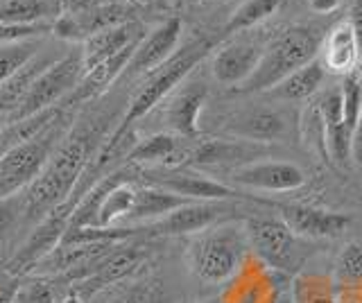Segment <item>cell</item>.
Segmentation results:
<instances>
[{
  "mask_svg": "<svg viewBox=\"0 0 362 303\" xmlns=\"http://www.w3.org/2000/svg\"><path fill=\"white\" fill-rule=\"evenodd\" d=\"M98 133L93 127H77L68 131L59 148L50 156L43 172L34 179L32 186L23 193L25 197V220L32 229L41 218H45L52 208L71 199L75 188L82 182L95 152Z\"/></svg>",
  "mask_w": 362,
  "mask_h": 303,
  "instance_id": "6da1fadb",
  "label": "cell"
},
{
  "mask_svg": "<svg viewBox=\"0 0 362 303\" xmlns=\"http://www.w3.org/2000/svg\"><path fill=\"white\" fill-rule=\"evenodd\" d=\"M247 249L245 224L226 220L195 235L188 246V263L192 274L204 283H224L243 267Z\"/></svg>",
  "mask_w": 362,
  "mask_h": 303,
  "instance_id": "7a4b0ae2",
  "label": "cell"
},
{
  "mask_svg": "<svg viewBox=\"0 0 362 303\" xmlns=\"http://www.w3.org/2000/svg\"><path fill=\"white\" fill-rule=\"evenodd\" d=\"M322 48L320 37L310 28H288L286 32L269 43L263 50V57L258 61V69L249 80L235 88L238 93H267L288 75L299 71L301 66L317 59Z\"/></svg>",
  "mask_w": 362,
  "mask_h": 303,
  "instance_id": "3957f363",
  "label": "cell"
},
{
  "mask_svg": "<svg viewBox=\"0 0 362 303\" xmlns=\"http://www.w3.org/2000/svg\"><path fill=\"white\" fill-rule=\"evenodd\" d=\"M71 111L73 107L59 120H54L48 129H43L39 136L0 154V199L25 193L34 179L43 172L54 150L59 148L64 136L71 131L68 129L73 120Z\"/></svg>",
  "mask_w": 362,
  "mask_h": 303,
  "instance_id": "277c9868",
  "label": "cell"
},
{
  "mask_svg": "<svg viewBox=\"0 0 362 303\" xmlns=\"http://www.w3.org/2000/svg\"><path fill=\"white\" fill-rule=\"evenodd\" d=\"M84 77V61H82V50L68 52L62 59H54L48 69H45L34 84L30 86L28 95L23 97V102L18 109L9 116V122H18L23 118L43 114V111L54 109L64 105L68 97L75 93V88L79 86ZM3 125V127H5Z\"/></svg>",
  "mask_w": 362,
  "mask_h": 303,
  "instance_id": "5b68a950",
  "label": "cell"
},
{
  "mask_svg": "<svg viewBox=\"0 0 362 303\" xmlns=\"http://www.w3.org/2000/svg\"><path fill=\"white\" fill-rule=\"evenodd\" d=\"M245 231L249 246L269 269L281 274H294L301 267L305 249L299 235L281 218H247Z\"/></svg>",
  "mask_w": 362,
  "mask_h": 303,
  "instance_id": "8992f818",
  "label": "cell"
},
{
  "mask_svg": "<svg viewBox=\"0 0 362 303\" xmlns=\"http://www.w3.org/2000/svg\"><path fill=\"white\" fill-rule=\"evenodd\" d=\"M75 201L66 199L64 204L52 208L48 215L41 218L34 227L25 233V238L21 240L16 254L11 256V261L5 265V272L11 276H28L30 269L37 265L41 258H45L50 251L64 242V235L71 227V218L75 210Z\"/></svg>",
  "mask_w": 362,
  "mask_h": 303,
  "instance_id": "52a82bcc",
  "label": "cell"
},
{
  "mask_svg": "<svg viewBox=\"0 0 362 303\" xmlns=\"http://www.w3.org/2000/svg\"><path fill=\"white\" fill-rule=\"evenodd\" d=\"M233 208L226 201H188L186 206L152 224H143L145 238H170V235H197L220 222L231 220Z\"/></svg>",
  "mask_w": 362,
  "mask_h": 303,
  "instance_id": "ba28073f",
  "label": "cell"
},
{
  "mask_svg": "<svg viewBox=\"0 0 362 303\" xmlns=\"http://www.w3.org/2000/svg\"><path fill=\"white\" fill-rule=\"evenodd\" d=\"M147 256H150V249H147L145 244L118 242L105 258H100V261L93 265V272H90L84 280H79L75 292L82 295L84 299L98 297L100 292H105L113 285L122 283L124 278L134 276L147 261Z\"/></svg>",
  "mask_w": 362,
  "mask_h": 303,
  "instance_id": "9c48e42d",
  "label": "cell"
},
{
  "mask_svg": "<svg viewBox=\"0 0 362 303\" xmlns=\"http://www.w3.org/2000/svg\"><path fill=\"white\" fill-rule=\"evenodd\" d=\"M181 30H184V23H181L179 16H170L161 25H156L150 35H145L139 41V46L134 48V54L122 77L136 80V77H147L156 69H161V66L168 59H173V54L177 52Z\"/></svg>",
  "mask_w": 362,
  "mask_h": 303,
  "instance_id": "30bf717a",
  "label": "cell"
},
{
  "mask_svg": "<svg viewBox=\"0 0 362 303\" xmlns=\"http://www.w3.org/2000/svg\"><path fill=\"white\" fill-rule=\"evenodd\" d=\"M209 88L202 80L192 77V80H184L173 93L168 95L163 120L168 129L177 133L184 141H195L202 136L199 129V114L204 105H206Z\"/></svg>",
  "mask_w": 362,
  "mask_h": 303,
  "instance_id": "8fae6325",
  "label": "cell"
},
{
  "mask_svg": "<svg viewBox=\"0 0 362 303\" xmlns=\"http://www.w3.org/2000/svg\"><path fill=\"white\" fill-rule=\"evenodd\" d=\"M145 184L158 186L170 190L179 197H186L190 201H229V199H245V195L235 186L215 182L211 177H202L197 172L188 170H168V172H145Z\"/></svg>",
  "mask_w": 362,
  "mask_h": 303,
  "instance_id": "7c38bea8",
  "label": "cell"
},
{
  "mask_svg": "<svg viewBox=\"0 0 362 303\" xmlns=\"http://www.w3.org/2000/svg\"><path fill=\"white\" fill-rule=\"evenodd\" d=\"M235 186L263 193H290L305 184V174L290 161H252L233 170Z\"/></svg>",
  "mask_w": 362,
  "mask_h": 303,
  "instance_id": "4fadbf2b",
  "label": "cell"
},
{
  "mask_svg": "<svg viewBox=\"0 0 362 303\" xmlns=\"http://www.w3.org/2000/svg\"><path fill=\"white\" fill-rule=\"evenodd\" d=\"M226 136L252 141V143H274L283 141L290 133V120L281 109L272 107H254L231 116L222 127Z\"/></svg>",
  "mask_w": 362,
  "mask_h": 303,
  "instance_id": "5bb4252c",
  "label": "cell"
},
{
  "mask_svg": "<svg viewBox=\"0 0 362 303\" xmlns=\"http://www.w3.org/2000/svg\"><path fill=\"white\" fill-rule=\"evenodd\" d=\"M260 57H263V50H260L258 43L245 39H229L213 54L211 73L218 84L240 88L258 69Z\"/></svg>",
  "mask_w": 362,
  "mask_h": 303,
  "instance_id": "9a60e30c",
  "label": "cell"
},
{
  "mask_svg": "<svg viewBox=\"0 0 362 303\" xmlns=\"http://www.w3.org/2000/svg\"><path fill=\"white\" fill-rule=\"evenodd\" d=\"M279 213L299 238H337L351 227V218L344 213L308 204H286L279 206Z\"/></svg>",
  "mask_w": 362,
  "mask_h": 303,
  "instance_id": "2e32d148",
  "label": "cell"
},
{
  "mask_svg": "<svg viewBox=\"0 0 362 303\" xmlns=\"http://www.w3.org/2000/svg\"><path fill=\"white\" fill-rule=\"evenodd\" d=\"M265 148L260 143L243 141V138H209L199 141L195 148H190L188 163L190 165H247L258 161Z\"/></svg>",
  "mask_w": 362,
  "mask_h": 303,
  "instance_id": "e0dca14e",
  "label": "cell"
},
{
  "mask_svg": "<svg viewBox=\"0 0 362 303\" xmlns=\"http://www.w3.org/2000/svg\"><path fill=\"white\" fill-rule=\"evenodd\" d=\"M143 37H145L143 28L136 23V20H129V23H122V25H116V28L95 32L93 37H88L82 43L84 73L93 71V69H98L100 64L113 59L122 50L136 46V43H139Z\"/></svg>",
  "mask_w": 362,
  "mask_h": 303,
  "instance_id": "ac0fdd59",
  "label": "cell"
},
{
  "mask_svg": "<svg viewBox=\"0 0 362 303\" xmlns=\"http://www.w3.org/2000/svg\"><path fill=\"white\" fill-rule=\"evenodd\" d=\"M317 107H320V114H322L328 161H333L339 167H346L351 163V136H354V131H351L344 122L342 93H339V88L324 95L322 102Z\"/></svg>",
  "mask_w": 362,
  "mask_h": 303,
  "instance_id": "d6986e66",
  "label": "cell"
},
{
  "mask_svg": "<svg viewBox=\"0 0 362 303\" xmlns=\"http://www.w3.org/2000/svg\"><path fill=\"white\" fill-rule=\"evenodd\" d=\"M190 150L184 148V138H179L173 131H158L132 145L127 152V161L132 165H168V170H175L179 163H188Z\"/></svg>",
  "mask_w": 362,
  "mask_h": 303,
  "instance_id": "ffe728a7",
  "label": "cell"
},
{
  "mask_svg": "<svg viewBox=\"0 0 362 303\" xmlns=\"http://www.w3.org/2000/svg\"><path fill=\"white\" fill-rule=\"evenodd\" d=\"M360 41L356 37L354 28H351L349 20H342L337 23L331 32L326 35V39L322 41V64L326 73L333 75H349L358 69L360 64Z\"/></svg>",
  "mask_w": 362,
  "mask_h": 303,
  "instance_id": "44dd1931",
  "label": "cell"
},
{
  "mask_svg": "<svg viewBox=\"0 0 362 303\" xmlns=\"http://www.w3.org/2000/svg\"><path fill=\"white\" fill-rule=\"evenodd\" d=\"M190 199L179 197L170 190H163L158 186H136V197L132 210L124 218V224L127 227H143V224H152L156 220H161L165 215H170L173 210L186 206Z\"/></svg>",
  "mask_w": 362,
  "mask_h": 303,
  "instance_id": "7402d4cb",
  "label": "cell"
},
{
  "mask_svg": "<svg viewBox=\"0 0 362 303\" xmlns=\"http://www.w3.org/2000/svg\"><path fill=\"white\" fill-rule=\"evenodd\" d=\"M64 5V0H0V28L54 25Z\"/></svg>",
  "mask_w": 362,
  "mask_h": 303,
  "instance_id": "603a6c76",
  "label": "cell"
},
{
  "mask_svg": "<svg viewBox=\"0 0 362 303\" xmlns=\"http://www.w3.org/2000/svg\"><path fill=\"white\" fill-rule=\"evenodd\" d=\"M50 64H52V59L43 57V54H37V57L30 59L21 71H16L14 75H11L9 80H5L3 84H0V122H3V125L18 109V105L23 102V97L28 95L34 80H37V77L48 69Z\"/></svg>",
  "mask_w": 362,
  "mask_h": 303,
  "instance_id": "cb8c5ba5",
  "label": "cell"
},
{
  "mask_svg": "<svg viewBox=\"0 0 362 303\" xmlns=\"http://www.w3.org/2000/svg\"><path fill=\"white\" fill-rule=\"evenodd\" d=\"M324 80H326L324 64L320 59H313L310 64L301 66L299 71H294L283 82H279L272 91H267V97L276 100V102H299V100L310 97L324 84Z\"/></svg>",
  "mask_w": 362,
  "mask_h": 303,
  "instance_id": "d4e9b609",
  "label": "cell"
},
{
  "mask_svg": "<svg viewBox=\"0 0 362 303\" xmlns=\"http://www.w3.org/2000/svg\"><path fill=\"white\" fill-rule=\"evenodd\" d=\"M25 224V197L14 195L0 199V267H5L18 249V229ZM30 231V227H28Z\"/></svg>",
  "mask_w": 362,
  "mask_h": 303,
  "instance_id": "484cf974",
  "label": "cell"
},
{
  "mask_svg": "<svg viewBox=\"0 0 362 303\" xmlns=\"http://www.w3.org/2000/svg\"><path fill=\"white\" fill-rule=\"evenodd\" d=\"M279 7H281V0H245L224 23L222 37L233 39L235 35H240V32H247L249 28L263 23V20L274 14Z\"/></svg>",
  "mask_w": 362,
  "mask_h": 303,
  "instance_id": "4316f807",
  "label": "cell"
},
{
  "mask_svg": "<svg viewBox=\"0 0 362 303\" xmlns=\"http://www.w3.org/2000/svg\"><path fill=\"white\" fill-rule=\"evenodd\" d=\"M134 197H136V184L134 182H124V184L113 188L100 206L98 227H116L118 222H124L127 213L132 210Z\"/></svg>",
  "mask_w": 362,
  "mask_h": 303,
  "instance_id": "83f0119b",
  "label": "cell"
},
{
  "mask_svg": "<svg viewBox=\"0 0 362 303\" xmlns=\"http://www.w3.org/2000/svg\"><path fill=\"white\" fill-rule=\"evenodd\" d=\"M39 41H5L0 43V84L21 71L30 59L39 54Z\"/></svg>",
  "mask_w": 362,
  "mask_h": 303,
  "instance_id": "f1b7e54d",
  "label": "cell"
},
{
  "mask_svg": "<svg viewBox=\"0 0 362 303\" xmlns=\"http://www.w3.org/2000/svg\"><path fill=\"white\" fill-rule=\"evenodd\" d=\"M107 303H163V287L156 278H141L113 290Z\"/></svg>",
  "mask_w": 362,
  "mask_h": 303,
  "instance_id": "f546056e",
  "label": "cell"
},
{
  "mask_svg": "<svg viewBox=\"0 0 362 303\" xmlns=\"http://www.w3.org/2000/svg\"><path fill=\"white\" fill-rule=\"evenodd\" d=\"M339 93H342V114L346 127L354 131L358 120L362 118V86L358 80V69L349 73L342 84H339Z\"/></svg>",
  "mask_w": 362,
  "mask_h": 303,
  "instance_id": "4dcf8cb0",
  "label": "cell"
},
{
  "mask_svg": "<svg viewBox=\"0 0 362 303\" xmlns=\"http://www.w3.org/2000/svg\"><path fill=\"white\" fill-rule=\"evenodd\" d=\"M9 303H57L54 283L43 276H30L23 285L14 287Z\"/></svg>",
  "mask_w": 362,
  "mask_h": 303,
  "instance_id": "1f68e13d",
  "label": "cell"
},
{
  "mask_svg": "<svg viewBox=\"0 0 362 303\" xmlns=\"http://www.w3.org/2000/svg\"><path fill=\"white\" fill-rule=\"evenodd\" d=\"M337 276L342 283L360 285L362 283V240L349 242L337 256Z\"/></svg>",
  "mask_w": 362,
  "mask_h": 303,
  "instance_id": "d6a6232c",
  "label": "cell"
},
{
  "mask_svg": "<svg viewBox=\"0 0 362 303\" xmlns=\"http://www.w3.org/2000/svg\"><path fill=\"white\" fill-rule=\"evenodd\" d=\"M351 161L362 167V118L358 120L354 136H351Z\"/></svg>",
  "mask_w": 362,
  "mask_h": 303,
  "instance_id": "836d02e7",
  "label": "cell"
},
{
  "mask_svg": "<svg viewBox=\"0 0 362 303\" xmlns=\"http://www.w3.org/2000/svg\"><path fill=\"white\" fill-rule=\"evenodd\" d=\"M349 23H351V28H354L356 37L360 41V48H362V0H354V3H351Z\"/></svg>",
  "mask_w": 362,
  "mask_h": 303,
  "instance_id": "e575fe53",
  "label": "cell"
},
{
  "mask_svg": "<svg viewBox=\"0 0 362 303\" xmlns=\"http://www.w3.org/2000/svg\"><path fill=\"white\" fill-rule=\"evenodd\" d=\"M344 0H310V9L317 14H331Z\"/></svg>",
  "mask_w": 362,
  "mask_h": 303,
  "instance_id": "d590c367",
  "label": "cell"
},
{
  "mask_svg": "<svg viewBox=\"0 0 362 303\" xmlns=\"http://www.w3.org/2000/svg\"><path fill=\"white\" fill-rule=\"evenodd\" d=\"M57 303H86V299L82 295H77V292L73 290V292H68L66 297H62Z\"/></svg>",
  "mask_w": 362,
  "mask_h": 303,
  "instance_id": "8d00e7d4",
  "label": "cell"
},
{
  "mask_svg": "<svg viewBox=\"0 0 362 303\" xmlns=\"http://www.w3.org/2000/svg\"><path fill=\"white\" fill-rule=\"evenodd\" d=\"M358 80H360V86H362V57H360V64H358Z\"/></svg>",
  "mask_w": 362,
  "mask_h": 303,
  "instance_id": "74e56055",
  "label": "cell"
},
{
  "mask_svg": "<svg viewBox=\"0 0 362 303\" xmlns=\"http://www.w3.org/2000/svg\"><path fill=\"white\" fill-rule=\"evenodd\" d=\"M274 303H292V301H290V299H276Z\"/></svg>",
  "mask_w": 362,
  "mask_h": 303,
  "instance_id": "f35d334b",
  "label": "cell"
},
{
  "mask_svg": "<svg viewBox=\"0 0 362 303\" xmlns=\"http://www.w3.org/2000/svg\"><path fill=\"white\" fill-rule=\"evenodd\" d=\"M132 3H141V5H145V3H150V0H132Z\"/></svg>",
  "mask_w": 362,
  "mask_h": 303,
  "instance_id": "ab89813d",
  "label": "cell"
},
{
  "mask_svg": "<svg viewBox=\"0 0 362 303\" xmlns=\"http://www.w3.org/2000/svg\"><path fill=\"white\" fill-rule=\"evenodd\" d=\"M202 3H206V5H209V3H218V0H202Z\"/></svg>",
  "mask_w": 362,
  "mask_h": 303,
  "instance_id": "60d3db41",
  "label": "cell"
}]
</instances>
